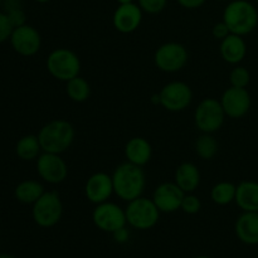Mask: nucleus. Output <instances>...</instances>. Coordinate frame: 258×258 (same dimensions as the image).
Wrapping results in <instances>:
<instances>
[{"label":"nucleus","mask_w":258,"mask_h":258,"mask_svg":"<svg viewBox=\"0 0 258 258\" xmlns=\"http://www.w3.org/2000/svg\"><path fill=\"white\" fill-rule=\"evenodd\" d=\"M113 193L123 202H131L143 197L146 186V175L143 168L134 164H120L112 173Z\"/></svg>","instance_id":"1"},{"label":"nucleus","mask_w":258,"mask_h":258,"mask_svg":"<svg viewBox=\"0 0 258 258\" xmlns=\"http://www.w3.org/2000/svg\"><path fill=\"white\" fill-rule=\"evenodd\" d=\"M76 131L72 123L63 118H55L45 123L38 133L40 146L44 153L63 154L72 146Z\"/></svg>","instance_id":"2"},{"label":"nucleus","mask_w":258,"mask_h":258,"mask_svg":"<svg viewBox=\"0 0 258 258\" xmlns=\"http://www.w3.org/2000/svg\"><path fill=\"white\" fill-rule=\"evenodd\" d=\"M223 22L232 34L248 35L258 25V10L248 0H231L224 8Z\"/></svg>","instance_id":"3"},{"label":"nucleus","mask_w":258,"mask_h":258,"mask_svg":"<svg viewBox=\"0 0 258 258\" xmlns=\"http://www.w3.org/2000/svg\"><path fill=\"white\" fill-rule=\"evenodd\" d=\"M125 213L128 226L138 231H148L154 228L160 219V211L153 199L146 197H139L128 202Z\"/></svg>","instance_id":"4"},{"label":"nucleus","mask_w":258,"mask_h":258,"mask_svg":"<svg viewBox=\"0 0 258 258\" xmlns=\"http://www.w3.org/2000/svg\"><path fill=\"white\" fill-rule=\"evenodd\" d=\"M47 71L49 75L60 82H68L80 76L81 59L73 50L68 48H57L48 54Z\"/></svg>","instance_id":"5"},{"label":"nucleus","mask_w":258,"mask_h":258,"mask_svg":"<svg viewBox=\"0 0 258 258\" xmlns=\"http://www.w3.org/2000/svg\"><path fill=\"white\" fill-rule=\"evenodd\" d=\"M32 216L35 224L42 228L57 226L63 216V203L59 194L54 190L44 191V194L33 204Z\"/></svg>","instance_id":"6"},{"label":"nucleus","mask_w":258,"mask_h":258,"mask_svg":"<svg viewBox=\"0 0 258 258\" xmlns=\"http://www.w3.org/2000/svg\"><path fill=\"white\" fill-rule=\"evenodd\" d=\"M226 117L221 101L217 98H204L194 111V123L202 134L217 133L222 128Z\"/></svg>","instance_id":"7"},{"label":"nucleus","mask_w":258,"mask_h":258,"mask_svg":"<svg viewBox=\"0 0 258 258\" xmlns=\"http://www.w3.org/2000/svg\"><path fill=\"white\" fill-rule=\"evenodd\" d=\"M188 50L183 44L168 42L159 45L154 53V63L161 72L175 73L183 70L188 63Z\"/></svg>","instance_id":"8"},{"label":"nucleus","mask_w":258,"mask_h":258,"mask_svg":"<svg viewBox=\"0 0 258 258\" xmlns=\"http://www.w3.org/2000/svg\"><path fill=\"white\" fill-rule=\"evenodd\" d=\"M92 221L100 231L106 233H113L127 224L125 209L110 201L95 207L92 212Z\"/></svg>","instance_id":"9"},{"label":"nucleus","mask_w":258,"mask_h":258,"mask_svg":"<svg viewBox=\"0 0 258 258\" xmlns=\"http://www.w3.org/2000/svg\"><path fill=\"white\" fill-rule=\"evenodd\" d=\"M159 95L160 105L170 112H181L186 110L193 101V91L190 86L181 81L166 83Z\"/></svg>","instance_id":"10"},{"label":"nucleus","mask_w":258,"mask_h":258,"mask_svg":"<svg viewBox=\"0 0 258 258\" xmlns=\"http://www.w3.org/2000/svg\"><path fill=\"white\" fill-rule=\"evenodd\" d=\"M37 173L45 183L57 184L63 183L68 176V166L60 154L44 153L43 151L37 159Z\"/></svg>","instance_id":"11"},{"label":"nucleus","mask_w":258,"mask_h":258,"mask_svg":"<svg viewBox=\"0 0 258 258\" xmlns=\"http://www.w3.org/2000/svg\"><path fill=\"white\" fill-rule=\"evenodd\" d=\"M9 40L13 49L23 57L35 55L42 47V37L39 32L29 24L14 28Z\"/></svg>","instance_id":"12"},{"label":"nucleus","mask_w":258,"mask_h":258,"mask_svg":"<svg viewBox=\"0 0 258 258\" xmlns=\"http://www.w3.org/2000/svg\"><path fill=\"white\" fill-rule=\"evenodd\" d=\"M219 101L227 117L233 120L244 117L249 112L252 106V98L247 88L233 87V86L224 91Z\"/></svg>","instance_id":"13"},{"label":"nucleus","mask_w":258,"mask_h":258,"mask_svg":"<svg viewBox=\"0 0 258 258\" xmlns=\"http://www.w3.org/2000/svg\"><path fill=\"white\" fill-rule=\"evenodd\" d=\"M85 197L90 203L97 204L110 201L113 193L112 176L103 171H97L88 176L85 184Z\"/></svg>","instance_id":"14"},{"label":"nucleus","mask_w":258,"mask_h":258,"mask_svg":"<svg viewBox=\"0 0 258 258\" xmlns=\"http://www.w3.org/2000/svg\"><path fill=\"white\" fill-rule=\"evenodd\" d=\"M184 196L185 193L176 185L175 181H165L156 186L151 199L160 213H174L180 209Z\"/></svg>","instance_id":"15"},{"label":"nucleus","mask_w":258,"mask_h":258,"mask_svg":"<svg viewBox=\"0 0 258 258\" xmlns=\"http://www.w3.org/2000/svg\"><path fill=\"white\" fill-rule=\"evenodd\" d=\"M143 14L144 12L136 3L118 5L113 13L112 24L117 32L130 34L139 29L143 22Z\"/></svg>","instance_id":"16"},{"label":"nucleus","mask_w":258,"mask_h":258,"mask_svg":"<svg viewBox=\"0 0 258 258\" xmlns=\"http://www.w3.org/2000/svg\"><path fill=\"white\" fill-rule=\"evenodd\" d=\"M234 232L242 243L258 246V212H243L237 218Z\"/></svg>","instance_id":"17"},{"label":"nucleus","mask_w":258,"mask_h":258,"mask_svg":"<svg viewBox=\"0 0 258 258\" xmlns=\"http://www.w3.org/2000/svg\"><path fill=\"white\" fill-rule=\"evenodd\" d=\"M123 153H125L126 161L143 168L151 160L153 146L145 138L135 136L126 143Z\"/></svg>","instance_id":"18"},{"label":"nucleus","mask_w":258,"mask_h":258,"mask_svg":"<svg viewBox=\"0 0 258 258\" xmlns=\"http://www.w3.org/2000/svg\"><path fill=\"white\" fill-rule=\"evenodd\" d=\"M219 53L223 58L224 62L229 64L237 66L246 58L247 54V44L246 40L242 35L229 34L228 37L221 40V47H219Z\"/></svg>","instance_id":"19"},{"label":"nucleus","mask_w":258,"mask_h":258,"mask_svg":"<svg viewBox=\"0 0 258 258\" xmlns=\"http://www.w3.org/2000/svg\"><path fill=\"white\" fill-rule=\"evenodd\" d=\"M201 171L193 163H181L174 174V181L184 193H194L201 185Z\"/></svg>","instance_id":"20"},{"label":"nucleus","mask_w":258,"mask_h":258,"mask_svg":"<svg viewBox=\"0 0 258 258\" xmlns=\"http://www.w3.org/2000/svg\"><path fill=\"white\" fill-rule=\"evenodd\" d=\"M234 202L243 212H258V181H241L237 185Z\"/></svg>","instance_id":"21"},{"label":"nucleus","mask_w":258,"mask_h":258,"mask_svg":"<svg viewBox=\"0 0 258 258\" xmlns=\"http://www.w3.org/2000/svg\"><path fill=\"white\" fill-rule=\"evenodd\" d=\"M44 186L42 183L32 179L23 180L15 186L14 196L19 203L22 204H34L40 197L44 194Z\"/></svg>","instance_id":"22"},{"label":"nucleus","mask_w":258,"mask_h":258,"mask_svg":"<svg viewBox=\"0 0 258 258\" xmlns=\"http://www.w3.org/2000/svg\"><path fill=\"white\" fill-rule=\"evenodd\" d=\"M43 153L38 135H24L18 140L15 145V154L23 161L37 160Z\"/></svg>","instance_id":"23"},{"label":"nucleus","mask_w":258,"mask_h":258,"mask_svg":"<svg viewBox=\"0 0 258 258\" xmlns=\"http://www.w3.org/2000/svg\"><path fill=\"white\" fill-rule=\"evenodd\" d=\"M66 93L73 102H86L91 96V86L86 78L77 76L66 82Z\"/></svg>","instance_id":"24"},{"label":"nucleus","mask_w":258,"mask_h":258,"mask_svg":"<svg viewBox=\"0 0 258 258\" xmlns=\"http://www.w3.org/2000/svg\"><path fill=\"white\" fill-rule=\"evenodd\" d=\"M237 185L231 181H219L211 189V199L217 206H228L236 199Z\"/></svg>","instance_id":"25"},{"label":"nucleus","mask_w":258,"mask_h":258,"mask_svg":"<svg viewBox=\"0 0 258 258\" xmlns=\"http://www.w3.org/2000/svg\"><path fill=\"white\" fill-rule=\"evenodd\" d=\"M196 153L202 160H212L218 153V141L213 134H202L196 141Z\"/></svg>","instance_id":"26"},{"label":"nucleus","mask_w":258,"mask_h":258,"mask_svg":"<svg viewBox=\"0 0 258 258\" xmlns=\"http://www.w3.org/2000/svg\"><path fill=\"white\" fill-rule=\"evenodd\" d=\"M229 82L233 87L247 88L251 82V73L246 67L237 64L229 73Z\"/></svg>","instance_id":"27"},{"label":"nucleus","mask_w":258,"mask_h":258,"mask_svg":"<svg viewBox=\"0 0 258 258\" xmlns=\"http://www.w3.org/2000/svg\"><path fill=\"white\" fill-rule=\"evenodd\" d=\"M180 209L184 213L190 214V216L199 213L202 209L201 199H199L194 193H185L183 202H181Z\"/></svg>","instance_id":"28"},{"label":"nucleus","mask_w":258,"mask_h":258,"mask_svg":"<svg viewBox=\"0 0 258 258\" xmlns=\"http://www.w3.org/2000/svg\"><path fill=\"white\" fill-rule=\"evenodd\" d=\"M168 0H138L139 7L146 14H159L166 7Z\"/></svg>","instance_id":"29"},{"label":"nucleus","mask_w":258,"mask_h":258,"mask_svg":"<svg viewBox=\"0 0 258 258\" xmlns=\"http://www.w3.org/2000/svg\"><path fill=\"white\" fill-rule=\"evenodd\" d=\"M13 30H14V27L10 23L7 13L0 12V44L10 39Z\"/></svg>","instance_id":"30"},{"label":"nucleus","mask_w":258,"mask_h":258,"mask_svg":"<svg viewBox=\"0 0 258 258\" xmlns=\"http://www.w3.org/2000/svg\"><path fill=\"white\" fill-rule=\"evenodd\" d=\"M7 15H8L10 23H12L13 27H14V28L20 27V25H23V24H27V23H25V20H27V15H25L23 8H19V9H14V10H10V12H7Z\"/></svg>","instance_id":"31"},{"label":"nucleus","mask_w":258,"mask_h":258,"mask_svg":"<svg viewBox=\"0 0 258 258\" xmlns=\"http://www.w3.org/2000/svg\"><path fill=\"white\" fill-rule=\"evenodd\" d=\"M212 34H213V37L216 38V39L223 40L224 38H227L231 34V30L227 27L226 23L222 20V22H218L217 24H214L213 29H212Z\"/></svg>","instance_id":"32"},{"label":"nucleus","mask_w":258,"mask_h":258,"mask_svg":"<svg viewBox=\"0 0 258 258\" xmlns=\"http://www.w3.org/2000/svg\"><path fill=\"white\" fill-rule=\"evenodd\" d=\"M206 2L207 0H176V3L185 9H198Z\"/></svg>","instance_id":"33"},{"label":"nucleus","mask_w":258,"mask_h":258,"mask_svg":"<svg viewBox=\"0 0 258 258\" xmlns=\"http://www.w3.org/2000/svg\"><path fill=\"white\" fill-rule=\"evenodd\" d=\"M112 236H113V239H115L117 243H126V242L128 241L130 233H128L127 228H126V227H123V228L117 229L116 232H113Z\"/></svg>","instance_id":"34"},{"label":"nucleus","mask_w":258,"mask_h":258,"mask_svg":"<svg viewBox=\"0 0 258 258\" xmlns=\"http://www.w3.org/2000/svg\"><path fill=\"white\" fill-rule=\"evenodd\" d=\"M3 7H4L5 13H7L10 12V10L23 8V3L22 0H3Z\"/></svg>","instance_id":"35"},{"label":"nucleus","mask_w":258,"mask_h":258,"mask_svg":"<svg viewBox=\"0 0 258 258\" xmlns=\"http://www.w3.org/2000/svg\"><path fill=\"white\" fill-rule=\"evenodd\" d=\"M151 102H153L154 105H160V95H159V93L154 95L153 97H151Z\"/></svg>","instance_id":"36"},{"label":"nucleus","mask_w":258,"mask_h":258,"mask_svg":"<svg viewBox=\"0 0 258 258\" xmlns=\"http://www.w3.org/2000/svg\"><path fill=\"white\" fill-rule=\"evenodd\" d=\"M118 3V5H123V4H130V3H134V0H116Z\"/></svg>","instance_id":"37"},{"label":"nucleus","mask_w":258,"mask_h":258,"mask_svg":"<svg viewBox=\"0 0 258 258\" xmlns=\"http://www.w3.org/2000/svg\"><path fill=\"white\" fill-rule=\"evenodd\" d=\"M0 258H15V257H14V256H12V254L3 253V254H0Z\"/></svg>","instance_id":"38"},{"label":"nucleus","mask_w":258,"mask_h":258,"mask_svg":"<svg viewBox=\"0 0 258 258\" xmlns=\"http://www.w3.org/2000/svg\"><path fill=\"white\" fill-rule=\"evenodd\" d=\"M34 2L39 3V4H45V3H49L50 0H34Z\"/></svg>","instance_id":"39"},{"label":"nucleus","mask_w":258,"mask_h":258,"mask_svg":"<svg viewBox=\"0 0 258 258\" xmlns=\"http://www.w3.org/2000/svg\"><path fill=\"white\" fill-rule=\"evenodd\" d=\"M194 258H212V257H209V256H197Z\"/></svg>","instance_id":"40"},{"label":"nucleus","mask_w":258,"mask_h":258,"mask_svg":"<svg viewBox=\"0 0 258 258\" xmlns=\"http://www.w3.org/2000/svg\"><path fill=\"white\" fill-rule=\"evenodd\" d=\"M217 2H229V0H217Z\"/></svg>","instance_id":"41"},{"label":"nucleus","mask_w":258,"mask_h":258,"mask_svg":"<svg viewBox=\"0 0 258 258\" xmlns=\"http://www.w3.org/2000/svg\"><path fill=\"white\" fill-rule=\"evenodd\" d=\"M3 5V0H0V7H2Z\"/></svg>","instance_id":"42"},{"label":"nucleus","mask_w":258,"mask_h":258,"mask_svg":"<svg viewBox=\"0 0 258 258\" xmlns=\"http://www.w3.org/2000/svg\"><path fill=\"white\" fill-rule=\"evenodd\" d=\"M254 2H256V3H257V4H258V0H254Z\"/></svg>","instance_id":"43"}]
</instances>
